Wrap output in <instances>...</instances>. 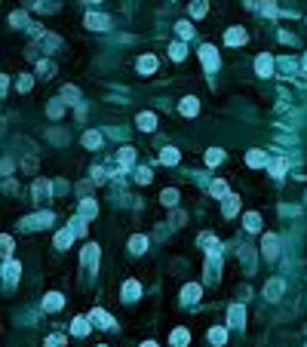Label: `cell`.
<instances>
[{"label":"cell","instance_id":"8fae6325","mask_svg":"<svg viewBox=\"0 0 307 347\" xmlns=\"http://www.w3.org/2000/svg\"><path fill=\"white\" fill-rule=\"evenodd\" d=\"M283 292H286V283H283V280H270L264 286V298H270V301H277Z\"/></svg>","mask_w":307,"mask_h":347},{"label":"cell","instance_id":"b9f144b4","mask_svg":"<svg viewBox=\"0 0 307 347\" xmlns=\"http://www.w3.org/2000/svg\"><path fill=\"white\" fill-rule=\"evenodd\" d=\"M31 86H34V77L22 74V77H19V92H31Z\"/></svg>","mask_w":307,"mask_h":347},{"label":"cell","instance_id":"ba28073f","mask_svg":"<svg viewBox=\"0 0 307 347\" xmlns=\"http://www.w3.org/2000/svg\"><path fill=\"white\" fill-rule=\"evenodd\" d=\"M132 160H135V151H132V148H120V151H117V169L126 172V169L132 166Z\"/></svg>","mask_w":307,"mask_h":347},{"label":"cell","instance_id":"f35d334b","mask_svg":"<svg viewBox=\"0 0 307 347\" xmlns=\"http://www.w3.org/2000/svg\"><path fill=\"white\" fill-rule=\"evenodd\" d=\"M221 160H224V151H218V148H212V151L206 154V163H209V166H218Z\"/></svg>","mask_w":307,"mask_h":347},{"label":"cell","instance_id":"db71d44e","mask_svg":"<svg viewBox=\"0 0 307 347\" xmlns=\"http://www.w3.org/2000/svg\"><path fill=\"white\" fill-rule=\"evenodd\" d=\"M101 347H105V344H101Z\"/></svg>","mask_w":307,"mask_h":347},{"label":"cell","instance_id":"8d00e7d4","mask_svg":"<svg viewBox=\"0 0 307 347\" xmlns=\"http://www.w3.org/2000/svg\"><path fill=\"white\" fill-rule=\"evenodd\" d=\"M160 200H163V206H175V203H178V191H175V188L163 191V194H160Z\"/></svg>","mask_w":307,"mask_h":347},{"label":"cell","instance_id":"e575fe53","mask_svg":"<svg viewBox=\"0 0 307 347\" xmlns=\"http://www.w3.org/2000/svg\"><path fill=\"white\" fill-rule=\"evenodd\" d=\"M9 22H13L16 28H25V31H31V25H28V16L22 13V9H19V13H13V16H9Z\"/></svg>","mask_w":307,"mask_h":347},{"label":"cell","instance_id":"cb8c5ba5","mask_svg":"<svg viewBox=\"0 0 307 347\" xmlns=\"http://www.w3.org/2000/svg\"><path fill=\"white\" fill-rule=\"evenodd\" d=\"M286 166H289V160L286 157H277V160H267V169H270V175H283V172H286Z\"/></svg>","mask_w":307,"mask_h":347},{"label":"cell","instance_id":"ab89813d","mask_svg":"<svg viewBox=\"0 0 307 347\" xmlns=\"http://www.w3.org/2000/svg\"><path fill=\"white\" fill-rule=\"evenodd\" d=\"M190 16L203 19V16H206V3H203V0H194V3H190Z\"/></svg>","mask_w":307,"mask_h":347},{"label":"cell","instance_id":"c3c4849f","mask_svg":"<svg viewBox=\"0 0 307 347\" xmlns=\"http://www.w3.org/2000/svg\"><path fill=\"white\" fill-rule=\"evenodd\" d=\"M34 169H37V160L28 157V160H25V172H34Z\"/></svg>","mask_w":307,"mask_h":347},{"label":"cell","instance_id":"7a4b0ae2","mask_svg":"<svg viewBox=\"0 0 307 347\" xmlns=\"http://www.w3.org/2000/svg\"><path fill=\"white\" fill-rule=\"evenodd\" d=\"M200 62H203V68H206V71L212 74L215 68H218V52H215V46H200Z\"/></svg>","mask_w":307,"mask_h":347},{"label":"cell","instance_id":"bcb514c9","mask_svg":"<svg viewBox=\"0 0 307 347\" xmlns=\"http://www.w3.org/2000/svg\"><path fill=\"white\" fill-rule=\"evenodd\" d=\"M65 344V335H49V341H47V347H62Z\"/></svg>","mask_w":307,"mask_h":347},{"label":"cell","instance_id":"681fc988","mask_svg":"<svg viewBox=\"0 0 307 347\" xmlns=\"http://www.w3.org/2000/svg\"><path fill=\"white\" fill-rule=\"evenodd\" d=\"M142 347H157V341H144V344H142Z\"/></svg>","mask_w":307,"mask_h":347},{"label":"cell","instance_id":"ffe728a7","mask_svg":"<svg viewBox=\"0 0 307 347\" xmlns=\"http://www.w3.org/2000/svg\"><path fill=\"white\" fill-rule=\"evenodd\" d=\"M240 203H243V200H240V197H236V194L224 197V215H227V218H234L236 212H240Z\"/></svg>","mask_w":307,"mask_h":347},{"label":"cell","instance_id":"4316f807","mask_svg":"<svg viewBox=\"0 0 307 347\" xmlns=\"http://www.w3.org/2000/svg\"><path fill=\"white\" fill-rule=\"evenodd\" d=\"M243 227L252 230V234H255V230H261V215H258V212H249V215L243 218Z\"/></svg>","mask_w":307,"mask_h":347},{"label":"cell","instance_id":"7402d4cb","mask_svg":"<svg viewBox=\"0 0 307 347\" xmlns=\"http://www.w3.org/2000/svg\"><path fill=\"white\" fill-rule=\"evenodd\" d=\"M139 71L142 74H154L157 71V55H151V52L142 55V59H139Z\"/></svg>","mask_w":307,"mask_h":347},{"label":"cell","instance_id":"4dcf8cb0","mask_svg":"<svg viewBox=\"0 0 307 347\" xmlns=\"http://www.w3.org/2000/svg\"><path fill=\"white\" fill-rule=\"evenodd\" d=\"M160 163H163V166H175V163H178V151H175V148H163Z\"/></svg>","mask_w":307,"mask_h":347},{"label":"cell","instance_id":"e0dca14e","mask_svg":"<svg viewBox=\"0 0 307 347\" xmlns=\"http://www.w3.org/2000/svg\"><path fill=\"white\" fill-rule=\"evenodd\" d=\"M74 230L71 227H65V230H59V234H55V249H68V246H71V243H74Z\"/></svg>","mask_w":307,"mask_h":347},{"label":"cell","instance_id":"8992f818","mask_svg":"<svg viewBox=\"0 0 307 347\" xmlns=\"http://www.w3.org/2000/svg\"><path fill=\"white\" fill-rule=\"evenodd\" d=\"M218 273H221V255H209V261H206V283H215Z\"/></svg>","mask_w":307,"mask_h":347},{"label":"cell","instance_id":"1f68e13d","mask_svg":"<svg viewBox=\"0 0 307 347\" xmlns=\"http://www.w3.org/2000/svg\"><path fill=\"white\" fill-rule=\"evenodd\" d=\"M83 145L89 148V151H95V148L101 145V135H98L95 129H89V132H83Z\"/></svg>","mask_w":307,"mask_h":347},{"label":"cell","instance_id":"60d3db41","mask_svg":"<svg viewBox=\"0 0 307 347\" xmlns=\"http://www.w3.org/2000/svg\"><path fill=\"white\" fill-rule=\"evenodd\" d=\"M37 74H43V77L55 74V65H52V62H43V59H40V62H37Z\"/></svg>","mask_w":307,"mask_h":347},{"label":"cell","instance_id":"83f0119b","mask_svg":"<svg viewBox=\"0 0 307 347\" xmlns=\"http://www.w3.org/2000/svg\"><path fill=\"white\" fill-rule=\"evenodd\" d=\"M169 341H172V347H185V344L190 341V332H188V329H175Z\"/></svg>","mask_w":307,"mask_h":347},{"label":"cell","instance_id":"30bf717a","mask_svg":"<svg viewBox=\"0 0 307 347\" xmlns=\"http://www.w3.org/2000/svg\"><path fill=\"white\" fill-rule=\"evenodd\" d=\"M83 264H86V268H93V273H95V268H98V246H95V243H89V246L83 249Z\"/></svg>","mask_w":307,"mask_h":347},{"label":"cell","instance_id":"d590c367","mask_svg":"<svg viewBox=\"0 0 307 347\" xmlns=\"http://www.w3.org/2000/svg\"><path fill=\"white\" fill-rule=\"evenodd\" d=\"M175 31H178V37H181V40H190V37H194V28H190V22H178Z\"/></svg>","mask_w":307,"mask_h":347},{"label":"cell","instance_id":"d6986e66","mask_svg":"<svg viewBox=\"0 0 307 347\" xmlns=\"http://www.w3.org/2000/svg\"><path fill=\"white\" fill-rule=\"evenodd\" d=\"M246 163L252 166V169H261V166H267V154L264 151H249L246 154Z\"/></svg>","mask_w":307,"mask_h":347},{"label":"cell","instance_id":"2e32d148","mask_svg":"<svg viewBox=\"0 0 307 347\" xmlns=\"http://www.w3.org/2000/svg\"><path fill=\"white\" fill-rule=\"evenodd\" d=\"M93 322H95L98 329H111V326H114L111 314H105V310H101V307H93Z\"/></svg>","mask_w":307,"mask_h":347},{"label":"cell","instance_id":"f5cc1de1","mask_svg":"<svg viewBox=\"0 0 307 347\" xmlns=\"http://www.w3.org/2000/svg\"><path fill=\"white\" fill-rule=\"evenodd\" d=\"M304 68H307V55H304Z\"/></svg>","mask_w":307,"mask_h":347},{"label":"cell","instance_id":"d6a6232c","mask_svg":"<svg viewBox=\"0 0 307 347\" xmlns=\"http://www.w3.org/2000/svg\"><path fill=\"white\" fill-rule=\"evenodd\" d=\"M129 249L135 252V255H142V252L147 249V237H142V234H135V237L129 240Z\"/></svg>","mask_w":307,"mask_h":347},{"label":"cell","instance_id":"52a82bcc","mask_svg":"<svg viewBox=\"0 0 307 347\" xmlns=\"http://www.w3.org/2000/svg\"><path fill=\"white\" fill-rule=\"evenodd\" d=\"M255 71H258V77H270L274 74V59L264 52V55H258L255 59Z\"/></svg>","mask_w":307,"mask_h":347},{"label":"cell","instance_id":"9c48e42d","mask_svg":"<svg viewBox=\"0 0 307 347\" xmlns=\"http://www.w3.org/2000/svg\"><path fill=\"white\" fill-rule=\"evenodd\" d=\"M135 123H139V129H142V132H154V129H157V117H154L151 111L139 114V117H135Z\"/></svg>","mask_w":307,"mask_h":347},{"label":"cell","instance_id":"f907efd6","mask_svg":"<svg viewBox=\"0 0 307 347\" xmlns=\"http://www.w3.org/2000/svg\"><path fill=\"white\" fill-rule=\"evenodd\" d=\"M246 6H255V0H246Z\"/></svg>","mask_w":307,"mask_h":347},{"label":"cell","instance_id":"603a6c76","mask_svg":"<svg viewBox=\"0 0 307 347\" xmlns=\"http://www.w3.org/2000/svg\"><path fill=\"white\" fill-rule=\"evenodd\" d=\"M19 273H22V264H19V261H6V264H3V276H6V283H16V280H19Z\"/></svg>","mask_w":307,"mask_h":347},{"label":"cell","instance_id":"816d5d0a","mask_svg":"<svg viewBox=\"0 0 307 347\" xmlns=\"http://www.w3.org/2000/svg\"><path fill=\"white\" fill-rule=\"evenodd\" d=\"M86 3H101V0H86Z\"/></svg>","mask_w":307,"mask_h":347},{"label":"cell","instance_id":"5bb4252c","mask_svg":"<svg viewBox=\"0 0 307 347\" xmlns=\"http://www.w3.org/2000/svg\"><path fill=\"white\" fill-rule=\"evenodd\" d=\"M224 40H227V46H243L246 43V31L243 28H227Z\"/></svg>","mask_w":307,"mask_h":347},{"label":"cell","instance_id":"d4e9b609","mask_svg":"<svg viewBox=\"0 0 307 347\" xmlns=\"http://www.w3.org/2000/svg\"><path fill=\"white\" fill-rule=\"evenodd\" d=\"M209 194H212V197H218V200H224V197H231V194H227V181L215 178V181L209 184Z\"/></svg>","mask_w":307,"mask_h":347},{"label":"cell","instance_id":"44dd1931","mask_svg":"<svg viewBox=\"0 0 307 347\" xmlns=\"http://www.w3.org/2000/svg\"><path fill=\"white\" fill-rule=\"evenodd\" d=\"M178 111L185 114V117H197V111H200V101H197V99H181Z\"/></svg>","mask_w":307,"mask_h":347},{"label":"cell","instance_id":"74e56055","mask_svg":"<svg viewBox=\"0 0 307 347\" xmlns=\"http://www.w3.org/2000/svg\"><path fill=\"white\" fill-rule=\"evenodd\" d=\"M169 55H172L175 62H181V59H185V55H188V50H185V43H172V46H169Z\"/></svg>","mask_w":307,"mask_h":347},{"label":"cell","instance_id":"277c9868","mask_svg":"<svg viewBox=\"0 0 307 347\" xmlns=\"http://www.w3.org/2000/svg\"><path fill=\"white\" fill-rule=\"evenodd\" d=\"M243 322H246V310H243V304H234L231 310H227V326L243 329Z\"/></svg>","mask_w":307,"mask_h":347},{"label":"cell","instance_id":"6da1fadb","mask_svg":"<svg viewBox=\"0 0 307 347\" xmlns=\"http://www.w3.org/2000/svg\"><path fill=\"white\" fill-rule=\"evenodd\" d=\"M49 224H52V212H37V215L22 218V227L25 230H37V227H49Z\"/></svg>","mask_w":307,"mask_h":347},{"label":"cell","instance_id":"ac0fdd59","mask_svg":"<svg viewBox=\"0 0 307 347\" xmlns=\"http://www.w3.org/2000/svg\"><path fill=\"white\" fill-rule=\"evenodd\" d=\"M181 301H188V304L200 301V286H197V283H188L185 289H181Z\"/></svg>","mask_w":307,"mask_h":347},{"label":"cell","instance_id":"4fadbf2b","mask_svg":"<svg viewBox=\"0 0 307 347\" xmlns=\"http://www.w3.org/2000/svg\"><path fill=\"white\" fill-rule=\"evenodd\" d=\"M139 295H142V283L139 280H126V283H123V298H126V301H135Z\"/></svg>","mask_w":307,"mask_h":347},{"label":"cell","instance_id":"9a60e30c","mask_svg":"<svg viewBox=\"0 0 307 347\" xmlns=\"http://www.w3.org/2000/svg\"><path fill=\"white\" fill-rule=\"evenodd\" d=\"M62 307H65L62 292H49L47 298H43V310H62Z\"/></svg>","mask_w":307,"mask_h":347},{"label":"cell","instance_id":"836d02e7","mask_svg":"<svg viewBox=\"0 0 307 347\" xmlns=\"http://www.w3.org/2000/svg\"><path fill=\"white\" fill-rule=\"evenodd\" d=\"M209 341H212V344H224V341H227V332H224L221 326H212V329H209Z\"/></svg>","mask_w":307,"mask_h":347},{"label":"cell","instance_id":"7bdbcfd3","mask_svg":"<svg viewBox=\"0 0 307 347\" xmlns=\"http://www.w3.org/2000/svg\"><path fill=\"white\" fill-rule=\"evenodd\" d=\"M264 16H267V19H277V16H280V9H277L274 0H264Z\"/></svg>","mask_w":307,"mask_h":347},{"label":"cell","instance_id":"ee69618b","mask_svg":"<svg viewBox=\"0 0 307 347\" xmlns=\"http://www.w3.org/2000/svg\"><path fill=\"white\" fill-rule=\"evenodd\" d=\"M151 178H154V175H151V169H139V172H135V181H142V184H147Z\"/></svg>","mask_w":307,"mask_h":347},{"label":"cell","instance_id":"7c38bea8","mask_svg":"<svg viewBox=\"0 0 307 347\" xmlns=\"http://www.w3.org/2000/svg\"><path fill=\"white\" fill-rule=\"evenodd\" d=\"M49 194H52V188H49V181L47 178H37L34 181V200H49Z\"/></svg>","mask_w":307,"mask_h":347},{"label":"cell","instance_id":"f1b7e54d","mask_svg":"<svg viewBox=\"0 0 307 347\" xmlns=\"http://www.w3.org/2000/svg\"><path fill=\"white\" fill-rule=\"evenodd\" d=\"M80 215H83V218H95V215H98L95 200H80Z\"/></svg>","mask_w":307,"mask_h":347},{"label":"cell","instance_id":"484cf974","mask_svg":"<svg viewBox=\"0 0 307 347\" xmlns=\"http://www.w3.org/2000/svg\"><path fill=\"white\" fill-rule=\"evenodd\" d=\"M71 335H77V338H83V335H89V322H86L83 317H77V320L71 322Z\"/></svg>","mask_w":307,"mask_h":347},{"label":"cell","instance_id":"3957f363","mask_svg":"<svg viewBox=\"0 0 307 347\" xmlns=\"http://www.w3.org/2000/svg\"><path fill=\"white\" fill-rule=\"evenodd\" d=\"M261 249H264V258H277L280 255V240H277V234H264Z\"/></svg>","mask_w":307,"mask_h":347},{"label":"cell","instance_id":"5b68a950","mask_svg":"<svg viewBox=\"0 0 307 347\" xmlns=\"http://www.w3.org/2000/svg\"><path fill=\"white\" fill-rule=\"evenodd\" d=\"M86 28H93V31H108V28H111V19L101 16V13H89V16H86Z\"/></svg>","mask_w":307,"mask_h":347},{"label":"cell","instance_id":"f546056e","mask_svg":"<svg viewBox=\"0 0 307 347\" xmlns=\"http://www.w3.org/2000/svg\"><path fill=\"white\" fill-rule=\"evenodd\" d=\"M47 114H49V117H52V120H59V117H62V114H65V101H59V99H52V101H49V105H47Z\"/></svg>","mask_w":307,"mask_h":347},{"label":"cell","instance_id":"f6af8a7d","mask_svg":"<svg viewBox=\"0 0 307 347\" xmlns=\"http://www.w3.org/2000/svg\"><path fill=\"white\" fill-rule=\"evenodd\" d=\"M0 243H3V255H9V252H13V246H16V243H13V237H9V234H3V240H0Z\"/></svg>","mask_w":307,"mask_h":347},{"label":"cell","instance_id":"7dc6e473","mask_svg":"<svg viewBox=\"0 0 307 347\" xmlns=\"http://www.w3.org/2000/svg\"><path fill=\"white\" fill-rule=\"evenodd\" d=\"M62 96H65V99H80V92H77L74 86H65V89H62Z\"/></svg>","mask_w":307,"mask_h":347}]
</instances>
